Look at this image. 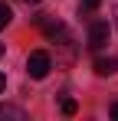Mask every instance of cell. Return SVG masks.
<instances>
[{
	"mask_svg": "<svg viewBox=\"0 0 118 121\" xmlns=\"http://www.w3.org/2000/svg\"><path fill=\"white\" fill-rule=\"evenodd\" d=\"M112 118H118V101H115V105H112Z\"/></svg>",
	"mask_w": 118,
	"mask_h": 121,
	"instance_id": "9",
	"label": "cell"
},
{
	"mask_svg": "<svg viewBox=\"0 0 118 121\" xmlns=\"http://www.w3.org/2000/svg\"><path fill=\"white\" fill-rule=\"evenodd\" d=\"M108 36H112V26L105 20H92V26H89V49H105L108 46Z\"/></svg>",
	"mask_w": 118,
	"mask_h": 121,
	"instance_id": "2",
	"label": "cell"
},
{
	"mask_svg": "<svg viewBox=\"0 0 118 121\" xmlns=\"http://www.w3.org/2000/svg\"><path fill=\"white\" fill-rule=\"evenodd\" d=\"M49 69H53V62H49V52H30V59H26V72H30V79H46L49 75Z\"/></svg>",
	"mask_w": 118,
	"mask_h": 121,
	"instance_id": "1",
	"label": "cell"
},
{
	"mask_svg": "<svg viewBox=\"0 0 118 121\" xmlns=\"http://www.w3.org/2000/svg\"><path fill=\"white\" fill-rule=\"evenodd\" d=\"M3 88H7V79H3V72H0V92H3Z\"/></svg>",
	"mask_w": 118,
	"mask_h": 121,
	"instance_id": "8",
	"label": "cell"
},
{
	"mask_svg": "<svg viewBox=\"0 0 118 121\" xmlns=\"http://www.w3.org/2000/svg\"><path fill=\"white\" fill-rule=\"evenodd\" d=\"M98 3H102V0H82L79 10H82V13H92V10H98Z\"/></svg>",
	"mask_w": 118,
	"mask_h": 121,
	"instance_id": "7",
	"label": "cell"
},
{
	"mask_svg": "<svg viewBox=\"0 0 118 121\" xmlns=\"http://www.w3.org/2000/svg\"><path fill=\"white\" fill-rule=\"evenodd\" d=\"M0 118H13V121H26L23 108H13V105H0Z\"/></svg>",
	"mask_w": 118,
	"mask_h": 121,
	"instance_id": "3",
	"label": "cell"
},
{
	"mask_svg": "<svg viewBox=\"0 0 118 121\" xmlns=\"http://www.w3.org/2000/svg\"><path fill=\"white\" fill-rule=\"evenodd\" d=\"M26 3H43V0H26Z\"/></svg>",
	"mask_w": 118,
	"mask_h": 121,
	"instance_id": "10",
	"label": "cell"
},
{
	"mask_svg": "<svg viewBox=\"0 0 118 121\" xmlns=\"http://www.w3.org/2000/svg\"><path fill=\"white\" fill-rule=\"evenodd\" d=\"M0 56H3V43H0Z\"/></svg>",
	"mask_w": 118,
	"mask_h": 121,
	"instance_id": "11",
	"label": "cell"
},
{
	"mask_svg": "<svg viewBox=\"0 0 118 121\" xmlns=\"http://www.w3.org/2000/svg\"><path fill=\"white\" fill-rule=\"evenodd\" d=\"M76 111H79V101H76V98H62V115H69V118H72Z\"/></svg>",
	"mask_w": 118,
	"mask_h": 121,
	"instance_id": "5",
	"label": "cell"
},
{
	"mask_svg": "<svg viewBox=\"0 0 118 121\" xmlns=\"http://www.w3.org/2000/svg\"><path fill=\"white\" fill-rule=\"evenodd\" d=\"M115 69H118L115 59H95V72H98V75H112Z\"/></svg>",
	"mask_w": 118,
	"mask_h": 121,
	"instance_id": "4",
	"label": "cell"
},
{
	"mask_svg": "<svg viewBox=\"0 0 118 121\" xmlns=\"http://www.w3.org/2000/svg\"><path fill=\"white\" fill-rule=\"evenodd\" d=\"M115 13H118V10H115Z\"/></svg>",
	"mask_w": 118,
	"mask_h": 121,
	"instance_id": "12",
	"label": "cell"
},
{
	"mask_svg": "<svg viewBox=\"0 0 118 121\" xmlns=\"http://www.w3.org/2000/svg\"><path fill=\"white\" fill-rule=\"evenodd\" d=\"M10 20H13V10H10L7 3H0V30H3V26H7Z\"/></svg>",
	"mask_w": 118,
	"mask_h": 121,
	"instance_id": "6",
	"label": "cell"
}]
</instances>
